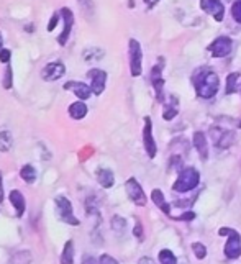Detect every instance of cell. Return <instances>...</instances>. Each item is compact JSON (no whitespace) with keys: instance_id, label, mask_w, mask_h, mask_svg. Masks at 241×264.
<instances>
[{"instance_id":"37","label":"cell","mask_w":241,"mask_h":264,"mask_svg":"<svg viewBox=\"0 0 241 264\" xmlns=\"http://www.w3.org/2000/svg\"><path fill=\"white\" fill-rule=\"evenodd\" d=\"M82 264H97V262H95V259L92 258V256H86L84 262H82Z\"/></svg>"},{"instance_id":"22","label":"cell","mask_w":241,"mask_h":264,"mask_svg":"<svg viewBox=\"0 0 241 264\" xmlns=\"http://www.w3.org/2000/svg\"><path fill=\"white\" fill-rule=\"evenodd\" d=\"M20 176L25 180L26 184H33L36 180V169L33 168L31 164H25L22 169H20Z\"/></svg>"},{"instance_id":"20","label":"cell","mask_w":241,"mask_h":264,"mask_svg":"<svg viewBox=\"0 0 241 264\" xmlns=\"http://www.w3.org/2000/svg\"><path fill=\"white\" fill-rule=\"evenodd\" d=\"M151 199H153V202L161 208V210L166 213V215H169L171 213V207H169V204L166 202V199H164V196H163V192L159 191V189H154L153 192H151Z\"/></svg>"},{"instance_id":"17","label":"cell","mask_w":241,"mask_h":264,"mask_svg":"<svg viewBox=\"0 0 241 264\" xmlns=\"http://www.w3.org/2000/svg\"><path fill=\"white\" fill-rule=\"evenodd\" d=\"M194 146L198 151V155H200L202 159L209 158V143H207V138L202 131H197L194 135Z\"/></svg>"},{"instance_id":"16","label":"cell","mask_w":241,"mask_h":264,"mask_svg":"<svg viewBox=\"0 0 241 264\" xmlns=\"http://www.w3.org/2000/svg\"><path fill=\"white\" fill-rule=\"evenodd\" d=\"M151 82H153V86H154L157 100L163 102V86H164V81L161 78V67L159 66L153 67V71H151Z\"/></svg>"},{"instance_id":"19","label":"cell","mask_w":241,"mask_h":264,"mask_svg":"<svg viewBox=\"0 0 241 264\" xmlns=\"http://www.w3.org/2000/svg\"><path fill=\"white\" fill-rule=\"evenodd\" d=\"M97 180L102 187H105V189H110V187L113 185L115 182V177H113V172L110 169H99L97 171Z\"/></svg>"},{"instance_id":"9","label":"cell","mask_w":241,"mask_h":264,"mask_svg":"<svg viewBox=\"0 0 241 264\" xmlns=\"http://www.w3.org/2000/svg\"><path fill=\"white\" fill-rule=\"evenodd\" d=\"M200 9L212 15L217 22H222L225 15V7L222 0H200Z\"/></svg>"},{"instance_id":"36","label":"cell","mask_w":241,"mask_h":264,"mask_svg":"<svg viewBox=\"0 0 241 264\" xmlns=\"http://www.w3.org/2000/svg\"><path fill=\"white\" fill-rule=\"evenodd\" d=\"M4 200V184H2V172H0V202Z\"/></svg>"},{"instance_id":"12","label":"cell","mask_w":241,"mask_h":264,"mask_svg":"<svg viewBox=\"0 0 241 264\" xmlns=\"http://www.w3.org/2000/svg\"><path fill=\"white\" fill-rule=\"evenodd\" d=\"M143 140H144V149H146L149 158H154L157 148L156 143L153 140V125H151V118L146 117L144 118V131H143Z\"/></svg>"},{"instance_id":"8","label":"cell","mask_w":241,"mask_h":264,"mask_svg":"<svg viewBox=\"0 0 241 264\" xmlns=\"http://www.w3.org/2000/svg\"><path fill=\"white\" fill-rule=\"evenodd\" d=\"M66 72V66L63 64V62L59 61H54V62H50V64H46L43 67V71H41V78H43L45 81H58L64 76Z\"/></svg>"},{"instance_id":"32","label":"cell","mask_w":241,"mask_h":264,"mask_svg":"<svg viewBox=\"0 0 241 264\" xmlns=\"http://www.w3.org/2000/svg\"><path fill=\"white\" fill-rule=\"evenodd\" d=\"M58 20H59L58 13H54V15L51 17V22L48 23V31H53L54 28H56V25H58Z\"/></svg>"},{"instance_id":"25","label":"cell","mask_w":241,"mask_h":264,"mask_svg":"<svg viewBox=\"0 0 241 264\" xmlns=\"http://www.w3.org/2000/svg\"><path fill=\"white\" fill-rule=\"evenodd\" d=\"M159 262L161 264H177V259L172 251H169V249H163V251H159Z\"/></svg>"},{"instance_id":"40","label":"cell","mask_w":241,"mask_h":264,"mask_svg":"<svg viewBox=\"0 0 241 264\" xmlns=\"http://www.w3.org/2000/svg\"><path fill=\"white\" fill-rule=\"evenodd\" d=\"M144 2H146V4H148V2H149V0H144Z\"/></svg>"},{"instance_id":"31","label":"cell","mask_w":241,"mask_h":264,"mask_svg":"<svg viewBox=\"0 0 241 264\" xmlns=\"http://www.w3.org/2000/svg\"><path fill=\"white\" fill-rule=\"evenodd\" d=\"M10 58H12L10 50H0V61H2L4 64H9V62H10Z\"/></svg>"},{"instance_id":"33","label":"cell","mask_w":241,"mask_h":264,"mask_svg":"<svg viewBox=\"0 0 241 264\" xmlns=\"http://www.w3.org/2000/svg\"><path fill=\"white\" fill-rule=\"evenodd\" d=\"M99 264H118V262H116V259H113L112 256L103 254L102 258H100V262H99Z\"/></svg>"},{"instance_id":"39","label":"cell","mask_w":241,"mask_h":264,"mask_svg":"<svg viewBox=\"0 0 241 264\" xmlns=\"http://www.w3.org/2000/svg\"><path fill=\"white\" fill-rule=\"evenodd\" d=\"M2 45H4V40H2V34H0V50H2Z\"/></svg>"},{"instance_id":"18","label":"cell","mask_w":241,"mask_h":264,"mask_svg":"<svg viewBox=\"0 0 241 264\" xmlns=\"http://www.w3.org/2000/svg\"><path fill=\"white\" fill-rule=\"evenodd\" d=\"M69 115L74 120H81V118H84L87 115V105L84 102H74L69 105Z\"/></svg>"},{"instance_id":"21","label":"cell","mask_w":241,"mask_h":264,"mask_svg":"<svg viewBox=\"0 0 241 264\" xmlns=\"http://www.w3.org/2000/svg\"><path fill=\"white\" fill-rule=\"evenodd\" d=\"M61 264H74V243L69 240L66 245L63 253H61Z\"/></svg>"},{"instance_id":"1","label":"cell","mask_w":241,"mask_h":264,"mask_svg":"<svg viewBox=\"0 0 241 264\" xmlns=\"http://www.w3.org/2000/svg\"><path fill=\"white\" fill-rule=\"evenodd\" d=\"M218 87H220V79L213 71L202 69L200 74H197L195 90L198 97H202V99H212V97L218 92Z\"/></svg>"},{"instance_id":"24","label":"cell","mask_w":241,"mask_h":264,"mask_svg":"<svg viewBox=\"0 0 241 264\" xmlns=\"http://www.w3.org/2000/svg\"><path fill=\"white\" fill-rule=\"evenodd\" d=\"M12 148V135L10 131H0V149L2 151H9Z\"/></svg>"},{"instance_id":"23","label":"cell","mask_w":241,"mask_h":264,"mask_svg":"<svg viewBox=\"0 0 241 264\" xmlns=\"http://www.w3.org/2000/svg\"><path fill=\"white\" fill-rule=\"evenodd\" d=\"M177 115V100L176 99H171V102L166 103L164 107V120H172Z\"/></svg>"},{"instance_id":"6","label":"cell","mask_w":241,"mask_h":264,"mask_svg":"<svg viewBox=\"0 0 241 264\" xmlns=\"http://www.w3.org/2000/svg\"><path fill=\"white\" fill-rule=\"evenodd\" d=\"M125 189H127V194H128V197L130 200L135 204V205H146V196H144V192L141 189V185L138 184V180L136 179H128L127 180V184H125Z\"/></svg>"},{"instance_id":"10","label":"cell","mask_w":241,"mask_h":264,"mask_svg":"<svg viewBox=\"0 0 241 264\" xmlns=\"http://www.w3.org/2000/svg\"><path fill=\"white\" fill-rule=\"evenodd\" d=\"M87 76L91 78L92 84L91 89L95 95H100L103 90H105V82H107V72L102 71V69H91L87 72Z\"/></svg>"},{"instance_id":"13","label":"cell","mask_w":241,"mask_h":264,"mask_svg":"<svg viewBox=\"0 0 241 264\" xmlns=\"http://www.w3.org/2000/svg\"><path fill=\"white\" fill-rule=\"evenodd\" d=\"M61 15H63L64 30H63V33H61L59 36H58V43H59V45H66L67 40H69V34H71L72 25H74V15H72L71 10L66 9V7H64L63 10H61Z\"/></svg>"},{"instance_id":"28","label":"cell","mask_w":241,"mask_h":264,"mask_svg":"<svg viewBox=\"0 0 241 264\" xmlns=\"http://www.w3.org/2000/svg\"><path fill=\"white\" fill-rule=\"evenodd\" d=\"M192 249H194V253H195V256L198 259H204L207 256V249H205V246L202 245V243H194V245H192Z\"/></svg>"},{"instance_id":"30","label":"cell","mask_w":241,"mask_h":264,"mask_svg":"<svg viewBox=\"0 0 241 264\" xmlns=\"http://www.w3.org/2000/svg\"><path fill=\"white\" fill-rule=\"evenodd\" d=\"M231 15L238 23H241V0H236V2L231 5Z\"/></svg>"},{"instance_id":"7","label":"cell","mask_w":241,"mask_h":264,"mask_svg":"<svg viewBox=\"0 0 241 264\" xmlns=\"http://www.w3.org/2000/svg\"><path fill=\"white\" fill-rule=\"evenodd\" d=\"M210 133H212L213 143H215L218 148H228L233 144V141H235V133H233V131H228V130L215 127V128L210 130Z\"/></svg>"},{"instance_id":"5","label":"cell","mask_w":241,"mask_h":264,"mask_svg":"<svg viewBox=\"0 0 241 264\" xmlns=\"http://www.w3.org/2000/svg\"><path fill=\"white\" fill-rule=\"evenodd\" d=\"M143 53L141 46L136 40H130V69H132V76L138 78L141 76L143 71Z\"/></svg>"},{"instance_id":"3","label":"cell","mask_w":241,"mask_h":264,"mask_svg":"<svg viewBox=\"0 0 241 264\" xmlns=\"http://www.w3.org/2000/svg\"><path fill=\"white\" fill-rule=\"evenodd\" d=\"M220 235H230L225 245V256L230 259H236L241 256V236L231 228H222Z\"/></svg>"},{"instance_id":"15","label":"cell","mask_w":241,"mask_h":264,"mask_svg":"<svg viewBox=\"0 0 241 264\" xmlns=\"http://www.w3.org/2000/svg\"><path fill=\"white\" fill-rule=\"evenodd\" d=\"M10 202L12 205L15 207V210H17V217H22V215L25 213V208H26V202H25V197H23V194L20 192V191H12L10 192Z\"/></svg>"},{"instance_id":"11","label":"cell","mask_w":241,"mask_h":264,"mask_svg":"<svg viewBox=\"0 0 241 264\" xmlns=\"http://www.w3.org/2000/svg\"><path fill=\"white\" fill-rule=\"evenodd\" d=\"M231 46H233V43H231L230 38L220 36V38H217V40L210 45L209 50H210V53H212L213 58H223V56H226V54H230Z\"/></svg>"},{"instance_id":"14","label":"cell","mask_w":241,"mask_h":264,"mask_svg":"<svg viewBox=\"0 0 241 264\" xmlns=\"http://www.w3.org/2000/svg\"><path fill=\"white\" fill-rule=\"evenodd\" d=\"M64 89L72 90V92L77 95L81 100H87L92 94V89L89 87L87 84H84V82H67Z\"/></svg>"},{"instance_id":"34","label":"cell","mask_w":241,"mask_h":264,"mask_svg":"<svg viewBox=\"0 0 241 264\" xmlns=\"http://www.w3.org/2000/svg\"><path fill=\"white\" fill-rule=\"evenodd\" d=\"M135 235H136V236H138V238H140V240L143 238V232H141V225H140V223H138V225H136V230H135Z\"/></svg>"},{"instance_id":"29","label":"cell","mask_w":241,"mask_h":264,"mask_svg":"<svg viewBox=\"0 0 241 264\" xmlns=\"http://www.w3.org/2000/svg\"><path fill=\"white\" fill-rule=\"evenodd\" d=\"M13 86V72H12V67L9 66L5 69V78H4V89H12Z\"/></svg>"},{"instance_id":"4","label":"cell","mask_w":241,"mask_h":264,"mask_svg":"<svg viewBox=\"0 0 241 264\" xmlns=\"http://www.w3.org/2000/svg\"><path fill=\"white\" fill-rule=\"evenodd\" d=\"M54 202H56V210H58L59 220H63L64 223L72 225V227L79 225V220L75 218L74 213H72V205L64 196H58L56 199H54Z\"/></svg>"},{"instance_id":"2","label":"cell","mask_w":241,"mask_h":264,"mask_svg":"<svg viewBox=\"0 0 241 264\" xmlns=\"http://www.w3.org/2000/svg\"><path fill=\"white\" fill-rule=\"evenodd\" d=\"M198 180H200V174H198V171L195 168H184L174 185H172V189L181 194L189 192L198 185Z\"/></svg>"},{"instance_id":"38","label":"cell","mask_w":241,"mask_h":264,"mask_svg":"<svg viewBox=\"0 0 241 264\" xmlns=\"http://www.w3.org/2000/svg\"><path fill=\"white\" fill-rule=\"evenodd\" d=\"M138 264H156V262H154L153 259H151V258H141Z\"/></svg>"},{"instance_id":"27","label":"cell","mask_w":241,"mask_h":264,"mask_svg":"<svg viewBox=\"0 0 241 264\" xmlns=\"http://www.w3.org/2000/svg\"><path fill=\"white\" fill-rule=\"evenodd\" d=\"M30 262V253L28 251H20L12 258L10 264H28Z\"/></svg>"},{"instance_id":"35","label":"cell","mask_w":241,"mask_h":264,"mask_svg":"<svg viewBox=\"0 0 241 264\" xmlns=\"http://www.w3.org/2000/svg\"><path fill=\"white\" fill-rule=\"evenodd\" d=\"M194 217H195L194 213H184L182 217H179V220H192V218H194Z\"/></svg>"},{"instance_id":"26","label":"cell","mask_w":241,"mask_h":264,"mask_svg":"<svg viewBox=\"0 0 241 264\" xmlns=\"http://www.w3.org/2000/svg\"><path fill=\"white\" fill-rule=\"evenodd\" d=\"M239 79L238 72H233L226 78V94H233L236 92V81Z\"/></svg>"}]
</instances>
